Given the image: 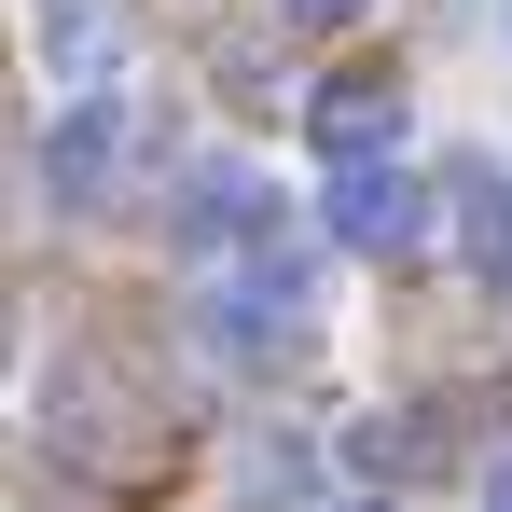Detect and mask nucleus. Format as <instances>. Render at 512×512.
<instances>
[{
  "label": "nucleus",
  "instance_id": "nucleus-1",
  "mask_svg": "<svg viewBox=\"0 0 512 512\" xmlns=\"http://www.w3.org/2000/svg\"><path fill=\"white\" fill-rule=\"evenodd\" d=\"M125 139H139L125 84H111V97H56V111H42V139H28V180H42L56 208H97V194L125 180Z\"/></svg>",
  "mask_w": 512,
  "mask_h": 512
},
{
  "label": "nucleus",
  "instance_id": "nucleus-2",
  "mask_svg": "<svg viewBox=\"0 0 512 512\" xmlns=\"http://www.w3.org/2000/svg\"><path fill=\"white\" fill-rule=\"evenodd\" d=\"M291 346H305V277H291L277 250H250L222 291H208V360H236V374H277Z\"/></svg>",
  "mask_w": 512,
  "mask_h": 512
},
{
  "label": "nucleus",
  "instance_id": "nucleus-3",
  "mask_svg": "<svg viewBox=\"0 0 512 512\" xmlns=\"http://www.w3.org/2000/svg\"><path fill=\"white\" fill-rule=\"evenodd\" d=\"M319 222H333V250H360V263H402L429 222H443V194H429L416 167H388V153H374V167H333Z\"/></svg>",
  "mask_w": 512,
  "mask_h": 512
},
{
  "label": "nucleus",
  "instance_id": "nucleus-4",
  "mask_svg": "<svg viewBox=\"0 0 512 512\" xmlns=\"http://www.w3.org/2000/svg\"><path fill=\"white\" fill-rule=\"evenodd\" d=\"M263 222H277V208H263V180H250V167H194V180L167 194V236H180L194 263H250V250H263Z\"/></svg>",
  "mask_w": 512,
  "mask_h": 512
},
{
  "label": "nucleus",
  "instance_id": "nucleus-5",
  "mask_svg": "<svg viewBox=\"0 0 512 512\" xmlns=\"http://www.w3.org/2000/svg\"><path fill=\"white\" fill-rule=\"evenodd\" d=\"M28 56L56 70V97H111V70H125V14H111V0H28Z\"/></svg>",
  "mask_w": 512,
  "mask_h": 512
},
{
  "label": "nucleus",
  "instance_id": "nucleus-6",
  "mask_svg": "<svg viewBox=\"0 0 512 512\" xmlns=\"http://www.w3.org/2000/svg\"><path fill=\"white\" fill-rule=\"evenodd\" d=\"M305 125H319V153H333V167H374V153L402 139V70H388V56H360V70H333Z\"/></svg>",
  "mask_w": 512,
  "mask_h": 512
},
{
  "label": "nucleus",
  "instance_id": "nucleus-7",
  "mask_svg": "<svg viewBox=\"0 0 512 512\" xmlns=\"http://www.w3.org/2000/svg\"><path fill=\"white\" fill-rule=\"evenodd\" d=\"M443 222H457V263H471L485 291H512V180L485 167V153L443 167Z\"/></svg>",
  "mask_w": 512,
  "mask_h": 512
},
{
  "label": "nucleus",
  "instance_id": "nucleus-8",
  "mask_svg": "<svg viewBox=\"0 0 512 512\" xmlns=\"http://www.w3.org/2000/svg\"><path fill=\"white\" fill-rule=\"evenodd\" d=\"M305 485H319L305 443H263V457H250V499H305Z\"/></svg>",
  "mask_w": 512,
  "mask_h": 512
},
{
  "label": "nucleus",
  "instance_id": "nucleus-9",
  "mask_svg": "<svg viewBox=\"0 0 512 512\" xmlns=\"http://www.w3.org/2000/svg\"><path fill=\"white\" fill-rule=\"evenodd\" d=\"M277 28H360V0H277Z\"/></svg>",
  "mask_w": 512,
  "mask_h": 512
},
{
  "label": "nucleus",
  "instance_id": "nucleus-10",
  "mask_svg": "<svg viewBox=\"0 0 512 512\" xmlns=\"http://www.w3.org/2000/svg\"><path fill=\"white\" fill-rule=\"evenodd\" d=\"M485 512H512V457H499V471H485Z\"/></svg>",
  "mask_w": 512,
  "mask_h": 512
},
{
  "label": "nucleus",
  "instance_id": "nucleus-11",
  "mask_svg": "<svg viewBox=\"0 0 512 512\" xmlns=\"http://www.w3.org/2000/svg\"><path fill=\"white\" fill-rule=\"evenodd\" d=\"M499 416H512V360H499Z\"/></svg>",
  "mask_w": 512,
  "mask_h": 512
},
{
  "label": "nucleus",
  "instance_id": "nucleus-12",
  "mask_svg": "<svg viewBox=\"0 0 512 512\" xmlns=\"http://www.w3.org/2000/svg\"><path fill=\"white\" fill-rule=\"evenodd\" d=\"M346 512H388V499H346Z\"/></svg>",
  "mask_w": 512,
  "mask_h": 512
}]
</instances>
